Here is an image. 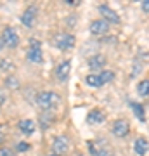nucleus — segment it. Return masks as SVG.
Wrapping results in <instances>:
<instances>
[{
    "label": "nucleus",
    "mask_w": 149,
    "mask_h": 156,
    "mask_svg": "<svg viewBox=\"0 0 149 156\" xmlns=\"http://www.w3.org/2000/svg\"><path fill=\"white\" fill-rule=\"evenodd\" d=\"M61 101V95L52 92V90H44V92H38L37 94V106L42 109V111H54V108L59 104Z\"/></svg>",
    "instance_id": "1"
},
{
    "label": "nucleus",
    "mask_w": 149,
    "mask_h": 156,
    "mask_svg": "<svg viewBox=\"0 0 149 156\" xmlns=\"http://www.w3.org/2000/svg\"><path fill=\"white\" fill-rule=\"evenodd\" d=\"M76 44V37L73 33H66V31H62V33H57L52 38V45H54L55 49L62 50V52H66V50H71Z\"/></svg>",
    "instance_id": "2"
},
{
    "label": "nucleus",
    "mask_w": 149,
    "mask_h": 156,
    "mask_svg": "<svg viewBox=\"0 0 149 156\" xmlns=\"http://www.w3.org/2000/svg\"><path fill=\"white\" fill-rule=\"evenodd\" d=\"M26 59L33 64L44 62V52H42V42L38 38H30V45L26 50Z\"/></svg>",
    "instance_id": "3"
},
{
    "label": "nucleus",
    "mask_w": 149,
    "mask_h": 156,
    "mask_svg": "<svg viewBox=\"0 0 149 156\" xmlns=\"http://www.w3.org/2000/svg\"><path fill=\"white\" fill-rule=\"evenodd\" d=\"M2 40H4V45H5V49H17L19 44H21V38H19V33H17V30L11 24H7L4 26L2 30Z\"/></svg>",
    "instance_id": "4"
},
{
    "label": "nucleus",
    "mask_w": 149,
    "mask_h": 156,
    "mask_svg": "<svg viewBox=\"0 0 149 156\" xmlns=\"http://www.w3.org/2000/svg\"><path fill=\"white\" fill-rule=\"evenodd\" d=\"M37 17H38V9H37V5H28L24 11H23L21 14V24L24 26V28H33L35 23H37Z\"/></svg>",
    "instance_id": "5"
},
{
    "label": "nucleus",
    "mask_w": 149,
    "mask_h": 156,
    "mask_svg": "<svg viewBox=\"0 0 149 156\" xmlns=\"http://www.w3.org/2000/svg\"><path fill=\"white\" fill-rule=\"evenodd\" d=\"M88 30H90V33L94 35V37H104L109 31V23L104 21L102 17L101 19H94V21L90 23Z\"/></svg>",
    "instance_id": "6"
},
{
    "label": "nucleus",
    "mask_w": 149,
    "mask_h": 156,
    "mask_svg": "<svg viewBox=\"0 0 149 156\" xmlns=\"http://www.w3.org/2000/svg\"><path fill=\"white\" fill-rule=\"evenodd\" d=\"M68 151H69V140H68L66 135L54 137V140H52V153L61 156V154H66Z\"/></svg>",
    "instance_id": "7"
},
{
    "label": "nucleus",
    "mask_w": 149,
    "mask_h": 156,
    "mask_svg": "<svg viewBox=\"0 0 149 156\" xmlns=\"http://www.w3.org/2000/svg\"><path fill=\"white\" fill-rule=\"evenodd\" d=\"M88 151H90V154L94 156H115L113 154V151L108 147V146H104L101 140H97V142H94V140H88Z\"/></svg>",
    "instance_id": "8"
},
{
    "label": "nucleus",
    "mask_w": 149,
    "mask_h": 156,
    "mask_svg": "<svg viewBox=\"0 0 149 156\" xmlns=\"http://www.w3.org/2000/svg\"><path fill=\"white\" fill-rule=\"evenodd\" d=\"M111 132H113V135H116V137L123 139V137H127L128 132H130V123H128L127 120H122V118H120V120L113 122Z\"/></svg>",
    "instance_id": "9"
},
{
    "label": "nucleus",
    "mask_w": 149,
    "mask_h": 156,
    "mask_svg": "<svg viewBox=\"0 0 149 156\" xmlns=\"http://www.w3.org/2000/svg\"><path fill=\"white\" fill-rule=\"evenodd\" d=\"M69 73H71V61H62L59 62L54 69V75L57 78V82H66L68 76H69Z\"/></svg>",
    "instance_id": "10"
},
{
    "label": "nucleus",
    "mask_w": 149,
    "mask_h": 156,
    "mask_svg": "<svg viewBox=\"0 0 149 156\" xmlns=\"http://www.w3.org/2000/svg\"><path fill=\"white\" fill-rule=\"evenodd\" d=\"M17 130L21 132L23 135H33L35 130H37V123H35V120H31V118H23V120H19L17 122Z\"/></svg>",
    "instance_id": "11"
},
{
    "label": "nucleus",
    "mask_w": 149,
    "mask_h": 156,
    "mask_svg": "<svg viewBox=\"0 0 149 156\" xmlns=\"http://www.w3.org/2000/svg\"><path fill=\"white\" fill-rule=\"evenodd\" d=\"M106 57L102 56V54H94V56H90L88 57V68H90V71H104V68H106Z\"/></svg>",
    "instance_id": "12"
},
{
    "label": "nucleus",
    "mask_w": 149,
    "mask_h": 156,
    "mask_svg": "<svg viewBox=\"0 0 149 156\" xmlns=\"http://www.w3.org/2000/svg\"><path fill=\"white\" fill-rule=\"evenodd\" d=\"M99 12H101V16H102L104 21L113 23V24H118V23H120V16H118V12L113 11L109 5H106V4L99 5Z\"/></svg>",
    "instance_id": "13"
},
{
    "label": "nucleus",
    "mask_w": 149,
    "mask_h": 156,
    "mask_svg": "<svg viewBox=\"0 0 149 156\" xmlns=\"http://www.w3.org/2000/svg\"><path fill=\"white\" fill-rule=\"evenodd\" d=\"M55 122V115L54 111H42L38 116V127L42 130H49L52 127V123Z\"/></svg>",
    "instance_id": "14"
},
{
    "label": "nucleus",
    "mask_w": 149,
    "mask_h": 156,
    "mask_svg": "<svg viewBox=\"0 0 149 156\" xmlns=\"http://www.w3.org/2000/svg\"><path fill=\"white\" fill-rule=\"evenodd\" d=\"M104 120H106V113L102 109H92L87 115L88 125H99V123H104Z\"/></svg>",
    "instance_id": "15"
},
{
    "label": "nucleus",
    "mask_w": 149,
    "mask_h": 156,
    "mask_svg": "<svg viewBox=\"0 0 149 156\" xmlns=\"http://www.w3.org/2000/svg\"><path fill=\"white\" fill-rule=\"evenodd\" d=\"M14 71H16L14 61H12L11 57H2L0 59V73H5L7 76H9V75H14Z\"/></svg>",
    "instance_id": "16"
},
{
    "label": "nucleus",
    "mask_w": 149,
    "mask_h": 156,
    "mask_svg": "<svg viewBox=\"0 0 149 156\" xmlns=\"http://www.w3.org/2000/svg\"><path fill=\"white\" fill-rule=\"evenodd\" d=\"M133 151H135V154L137 156H144L149 151V142L144 139V137L135 139V142H133Z\"/></svg>",
    "instance_id": "17"
},
{
    "label": "nucleus",
    "mask_w": 149,
    "mask_h": 156,
    "mask_svg": "<svg viewBox=\"0 0 149 156\" xmlns=\"http://www.w3.org/2000/svg\"><path fill=\"white\" fill-rule=\"evenodd\" d=\"M85 83L88 85V87H92V89H99V87H102V80H101L99 73H90V75H87L85 76Z\"/></svg>",
    "instance_id": "18"
},
{
    "label": "nucleus",
    "mask_w": 149,
    "mask_h": 156,
    "mask_svg": "<svg viewBox=\"0 0 149 156\" xmlns=\"http://www.w3.org/2000/svg\"><path fill=\"white\" fill-rule=\"evenodd\" d=\"M19 85H21V82H19V78L16 76V75H9V76L4 78V89H9V90H16L19 89Z\"/></svg>",
    "instance_id": "19"
},
{
    "label": "nucleus",
    "mask_w": 149,
    "mask_h": 156,
    "mask_svg": "<svg viewBox=\"0 0 149 156\" xmlns=\"http://www.w3.org/2000/svg\"><path fill=\"white\" fill-rule=\"evenodd\" d=\"M130 108H132V111H133V115L140 120V122H144L146 120V115H144V106L142 104H139V102H132L130 104Z\"/></svg>",
    "instance_id": "20"
},
{
    "label": "nucleus",
    "mask_w": 149,
    "mask_h": 156,
    "mask_svg": "<svg viewBox=\"0 0 149 156\" xmlns=\"http://www.w3.org/2000/svg\"><path fill=\"white\" fill-rule=\"evenodd\" d=\"M101 80H102V83H109V82H113L115 80V71H111V69H104V71L99 73Z\"/></svg>",
    "instance_id": "21"
},
{
    "label": "nucleus",
    "mask_w": 149,
    "mask_h": 156,
    "mask_svg": "<svg viewBox=\"0 0 149 156\" xmlns=\"http://www.w3.org/2000/svg\"><path fill=\"white\" fill-rule=\"evenodd\" d=\"M137 94L139 95H149V80H140V82H139Z\"/></svg>",
    "instance_id": "22"
},
{
    "label": "nucleus",
    "mask_w": 149,
    "mask_h": 156,
    "mask_svg": "<svg viewBox=\"0 0 149 156\" xmlns=\"http://www.w3.org/2000/svg\"><path fill=\"white\" fill-rule=\"evenodd\" d=\"M30 149V144H28V142H24V140H21V142H17L16 144V153L17 154H21V153H24V151H28Z\"/></svg>",
    "instance_id": "23"
},
{
    "label": "nucleus",
    "mask_w": 149,
    "mask_h": 156,
    "mask_svg": "<svg viewBox=\"0 0 149 156\" xmlns=\"http://www.w3.org/2000/svg\"><path fill=\"white\" fill-rule=\"evenodd\" d=\"M17 153L12 147H7V146H2L0 147V156H16Z\"/></svg>",
    "instance_id": "24"
},
{
    "label": "nucleus",
    "mask_w": 149,
    "mask_h": 156,
    "mask_svg": "<svg viewBox=\"0 0 149 156\" xmlns=\"http://www.w3.org/2000/svg\"><path fill=\"white\" fill-rule=\"evenodd\" d=\"M5 102H7V90L4 87H0V108L4 106Z\"/></svg>",
    "instance_id": "25"
},
{
    "label": "nucleus",
    "mask_w": 149,
    "mask_h": 156,
    "mask_svg": "<svg viewBox=\"0 0 149 156\" xmlns=\"http://www.w3.org/2000/svg\"><path fill=\"white\" fill-rule=\"evenodd\" d=\"M4 142H5V132H4V125L0 123V147H2Z\"/></svg>",
    "instance_id": "26"
},
{
    "label": "nucleus",
    "mask_w": 149,
    "mask_h": 156,
    "mask_svg": "<svg viewBox=\"0 0 149 156\" xmlns=\"http://www.w3.org/2000/svg\"><path fill=\"white\" fill-rule=\"evenodd\" d=\"M66 24L68 26H75V24H76V17L73 16V17H68L66 19Z\"/></svg>",
    "instance_id": "27"
},
{
    "label": "nucleus",
    "mask_w": 149,
    "mask_h": 156,
    "mask_svg": "<svg viewBox=\"0 0 149 156\" xmlns=\"http://www.w3.org/2000/svg\"><path fill=\"white\" fill-rule=\"evenodd\" d=\"M140 5H142V9L146 12H149V0H144V2H140Z\"/></svg>",
    "instance_id": "28"
},
{
    "label": "nucleus",
    "mask_w": 149,
    "mask_h": 156,
    "mask_svg": "<svg viewBox=\"0 0 149 156\" xmlns=\"http://www.w3.org/2000/svg\"><path fill=\"white\" fill-rule=\"evenodd\" d=\"M4 49H5V45H4V40H2V35H0V52H2Z\"/></svg>",
    "instance_id": "29"
},
{
    "label": "nucleus",
    "mask_w": 149,
    "mask_h": 156,
    "mask_svg": "<svg viewBox=\"0 0 149 156\" xmlns=\"http://www.w3.org/2000/svg\"><path fill=\"white\" fill-rule=\"evenodd\" d=\"M73 156H85V154H83V153H75Z\"/></svg>",
    "instance_id": "30"
}]
</instances>
